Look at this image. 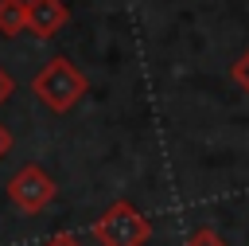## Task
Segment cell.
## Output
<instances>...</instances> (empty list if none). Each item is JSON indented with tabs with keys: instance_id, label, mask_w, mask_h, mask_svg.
Wrapping results in <instances>:
<instances>
[{
	"instance_id": "cell-1",
	"label": "cell",
	"mask_w": 249,
	"mask_h": 246,
	"mask_svg": "<svg viewBox=\"0 0 249 246\" xmlns=\"http://www.w3.org/2000/svg\"><path fill=\"white\" fill-rule=\"evenodd\" d=\"M31 90H35V98H39L51 113H70V109L86 98L89 78H86V74H82L66 55H54V59L35 74Z\"/></svg>"
},
{
	"instance_id": "cell-2",
	"label": "cell",
	"mask_w": 249,
	"mask_h": 246,
	"mask_svg": "<svg viewBox=\"0 0 249 246\" xmlns=\"http://www.w3.org/2000/svg\"><path fill=\"white\" fill-rule=\"evenodd\" d=\"M93 238L97 246H144L152 238V223L136 203L117 199L93 219Z\"/></svg>"
},
{
	"instance_id": "cell-3",
	"label": "cell",
	"mask_w": 249,
	"mask_h": 246,
	"mask_svg": "<svg viewBox=\"0 0 249 246\" xmlns=\"http://www.w3.org/2000/svg\"><path fill=\"white\" fill-rule=\"evenodd\" d=\"M54 195H58V187H54V180H51V172H47L43 164H23V168L8 180V199H12L23 215L47 211V207L54 203Z\"/></svg>"
},
{
	"instance_id": "cell-4",
	"label": "cell",
	"mask_w": 249,
	"mask_h": 246,
	"mask_svg": "<svg viewBox=\"0 0 249 246\" xmlns=\"http://www.w3.org/2000/svg\"><path fill=\"white\" fill-rule=\"evenodd\" d=\"M70 20V8L62 0H27V31L35 39H54Z\"/></svg>"
},
{
	"instance_id": "cell-5",
	"label": "cell",
	"mask_w": 249,
	"mask_h": 246,
	"mask_svg": "<svg viewBox=\"0 0 249 246\" xmlns=\"http://www.w3.org/2000/svg\"><path fill=\"white\" fill-rule=\"evenodd\" d=\"M27 31V0H0V35Z\"/></svg>"
},
{
	"instance_id": "cell-6",
	"label": "cell",
	"mask_w": 249,
	"mask_h": 246,
	"mask_svg": "<svg viewBox=\"0 0 249 246\" xmlns=\"http://www.w3.org/2000/svg\"><path fill=\"white\" fill-rule=\"evenodd\" d=\"M187 246H226V238H222L214 226H198V230H191Z\"/></svg>"
},
{
	"instance_id": "cell-7",
	"label": "cell",
	"mask_w": 249,
	"mask_h": 246,
	"mask_svg": "<svg viewBox=\"0 0 249 246\" xmlns=\"http://www.w3.org/2000/svg\"><path fill=\"white\" fill-rule=\"evenodd\" d=\"M230 78H233V82H237V86L249 94V47H245V51H241V59L230 66Z\"/></svg>"
},
{
	"instance_id": "cell-8",
	"label": "cell",
	"mask_w": 249,
	"mask_h": 246,
	"mask_svg": "<svg viewBox=\"0 0 249 246\" xmlns=\"http://www.w3.org/2000/svg\"><path fill=\"white\" fill-rule=\"evenodd\" d=\"M43 246H82V238H78V234H70V230H58V234H51Z\"/></svg>"
},
{
	"instance_id": "cell-9",
	"label": "cell",
	"mask_w": 249,
	"mask_h": 246,
	"mask_svg": "<svg viewBox=\"0 0 249 246\" xmlns=\"http://www.w3.org/2000/svg\"><path fill=\"white\" fill-rule=\"evenodd\" d=\"M12 94H16V78H12V74H8L4 66H0V105H4V102H8Z\"/></svg>"
},
{
	"instance_id": "cell-10",
	"label": "cell",
	"mask_w": 249,
	"mask_h": 246,
	"mask_svg": "<svg viewBox=\"0 0 249 246\" xmlns=\"http://www.w3.org/2000/svg\"><path fill=\"white\" fill-rule=\"evenodd\" d=\"M12 144H16V137H12V129H8L4 121H0V160H4L8 152H12Z\"/></svg>"
}]
</instances>
